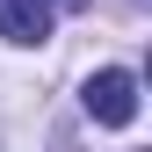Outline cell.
I'll return each mask as SVG.
<instances>
[{
    "mask_svg": "<svg viewBox=\"0 0 152 152\" xmlns=\"http://www.w3.org/2000/svg\"><path fill=\"white\" fill-rule=\"evenodd\" d=\"M80 102H87V116H94V123L123 130L130 116H138V72H123V65H102V72L87 80V94H80Z\"/></svg>",
    "mask_w": 152,
    "mask_h": 152,
    "instance_id": "obj_1",
    "label": "cell"
},
{
    "mask_svg": "<svg viewBox=\"0 0 152 152\" xmlns=\"http://www.w3.org/2000/svg\"><path fill=\"white\" fill-rule=\"evenodd\" d=\"M0 36L7 44H44L51 36V0H0Z\"/></svg>",
    "mask_w": 152,
    "mask_h": 152,
    "instance_id": "obj_2",
    "label": "cell"
}]
</instances>
